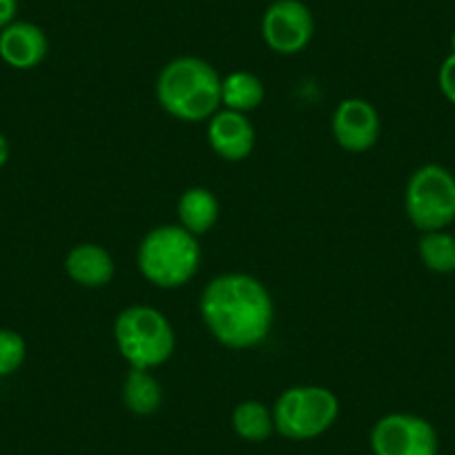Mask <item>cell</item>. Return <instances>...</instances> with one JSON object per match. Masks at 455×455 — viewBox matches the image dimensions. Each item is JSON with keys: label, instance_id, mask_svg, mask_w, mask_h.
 Wrapping results in <instances>:
<instances>
[{"label": "cell", "instance_id": "obj_5", "mask_svg": "<svg viewBox=\"0 0 455 455\" xmlns=\"http://www.w3.org/2000/svg\"><path fill=\"white\" fill-rule=\"evenodd\" d=\"M337 415L339 400L326 387H291L273 406L275 431L295 442L313 440L326 433Z\"/></svg>", "mask_w": 455, "mask_h": 455}, {"label": "cell", "instance_id": "obj_2", "mask_svg": "<svg viewBox=\"0 0 455 455\" xmlns=\"http://www.w3.org/2000/svg\"><path fill=\"white\" fill-rule=\"evenodd\" d=\"M156 99L174 119L186 124L205 121L221 105V76L199 56H179L161 69Z\"/></svg>", "mask_w": 455, "mask_h": 455}, {"label": "cell", "instance_id": "obj_20", "mask_svg": "<svg viewBox=\"0 0 455 455\" xmlns=\"http://www.w3.org/2000/svg\"><path fill=\"white\" fill-rule=\"evenodd\" d=\"M16 12H19V0H0V29L14 23Z\"/></svg>", "mask_w": 455, "mask_h": 455}, {"label": "cell", "instance_id": "obj_18", "mask_svg": "<svg viewBox=\"0 0 455 455\" xmlns=\"http://www.w3.org/2000/svg\"><path fill=\"white\" fill-rule=\"evenodd\" d=\"M28 357V344L23 335L10 328H0V378L14 375Z\"/></svg>", "mask_w": 455, "mask_h": 455}, {"label": "cell", "instance_id": "obj_14", "mask_svg": "<svg viewBox=\"0 0 455 455\" xmlns=\"http://www.w3.org/2000/svg\"><path fill=\"white\" fill-rule=\"evenodd\" d=\"M121 395H124L125 409L134 415H141V418L156 413L161 409V402H164V391H161L159 379L150 371L143 369L128 371Z\"/></svg>", "mask_w": 455, "mask_h": 455}, {"label": "cell", "instance_id": "obj_17", "mask_svg": "<svg viewBox=\"0 0 455 455\" xmlns=\"http://www.w3.org/2000/svg\"><path fill=\"white\" fill-rule=\"evenodd\" d=\"M418 255L431 273H455V235L446 233V230L422 233L418 242Z\"/></svg>", "mask_w": 455, "mask_h": 455}, {"label": "cell", "instance_id": "obj_13", "mask_svg": "<svg viewBox=\"0 0 455 455\" xmlns=\"http://www.w3.org/2000/svg\"><path fill=\"white\" fill-rule=\"evenodd\" d=\"M179 226H183L195 237L210 233L219 219V199L208 188H188L177 204Z\"/></svg>", "mask_w": 455, "mask_h": 455}, {"label": "cell", "instance_id": "obj_21", "mask_svg": "<svg viewBox=\"0 0 455 455\" xmlns=\"http://www.w3.org/2000/svg\"><path fill=\"white\" fill-rule=\"evenodd\" d=\"M10 161V141L5 139V134L0 132V168Z\"/></svg>", "mask_w": 455, "mask_h": 455}, {"label": "cell", "instance_id": "obj_22", "mask_svg": "<svg viewBox=\"0 0 455 455\" xmlns=\"http://www.w3.org/2000/svg\"><path fill=\"white\" fill-rule=\"evenodd\" d=\"M451 50H453V54H455V32H453V36H451Z\"/></svg>", "mask_w": 455, "mask_h": 455}, {"label": "cell", "instance_id": "obj_8", "mask_svg": "<svg viewBox=\"0 0 455 455\" xmlns=\"http://www.w3.org/2000/svg\"><path fill=\"white\" fill-rule=\"evenodd\" d=\"M261 36L277 54H299L315 36L313 12L301 0H275L261 19Z\"/></svg>", "mask_w": 455, "mask_h": 455}, {"label": "cell", "instance_id": "obj_15", "mask_svg": "<svg viewBox=\"0 0 455 455\" xmlns=\"http://www.w3.org/2000/svg\"><path fill=\"white\" fill-rule=\"evenodd\" d=\"M264 83L252 72H233L221 78V105L233 112L248 114L264 103Z\"/></svg>", "mask_w": 455, "mask_h": 455}, {"label": "cell", "instance_id": "obj_7", "mask_svg": "<svg viewBox=\"0 0 455 455\" xmlns=\"http://www.w3.org/2000/svg\"><path fill=\"white\" fill-rule=\"evenodd\" d=\"M437 433L428 419L413 413H388L371 431L375 455H437Z\"/></svg>", "mask_w": 455, "mask_h": 455}, {"label": "cell", "instance_id": "obj_19", "mask_svg": "<svg viewBox=\"0 0 455 455\" xmlns=\"http://www.w3.org/2000/svg\"><path fill=\"white\" fill-rule=\"evenodd\" d=\"M437 83H440V90L442 94H444V99L455 105V54L453 52H451V54L444 59V63L440 65Z\"/></svg>", "mask_w": 455, "mask_h": 455}, {"label": "cell", "instance_id": "obj_4", "mask_svg": "<svg viewBox=\"0 0 455 455\" xmlns=\"http://www.w3.org/2000/svg\"><path fill=\"white\" fill-rule=\"evenodd\" d=\"M114 341L130 369L152 371L172 357L177 335L161 310L130 306L114 319Z\"/></svg>", "mask_w": 455, "mask_h": 455}, {"label": "cell", "instance_id": "obj_1", "mask_svg": "<svg viewBox=\"0 0 455 455\" xmlns=\"http://www.w3.org/2000/svg\"><path fill=\"white\" fill-rule=\"evenodd\" d=\"M199 313L214 339L233 351L259 347L275 322L268 288L246 273L214 277L201 292Z\"/></svg>", "mask_w": 455, "mask_h": 455}, {"label": "cell", "instance_id": "obj_16", "mask_svg": "<svg viewBox=\"0 0 455 455\" xmlns=\"http://www.w3.org/2000/svg\"><path fill=\"white\" fill-rule=\"evenodd\" d=\"M233 428L242 440L264 442L275 433L273 409L257 400L239 402L233 411Z\"/></svg>", "mask_w": 455, "mask_h": 455}, {"label": "cell", "instance_id": "obj_6", "mask_svg": "<svg viewBox=\"0 0 455 455\" xmlns=\"http://www.w3.org/2000/svg\"><path fill=\"white\" fill-rule=\"evenodd\" d=\"M404 208L419 233L449 228L455 221V177L451 170L437 164L415 170L406 183Z\"/></svg>", "mask_w": 455, "mask_h": 455}, {"label": "cell", "instance_id": "obj_10", "mask_svg": "<svg viewBox=\"0 0 455 455\" xmlns=\"http://www.w3.org/2000/svg\"><path fill=\"white\" fill-rule=\"evenodd\" d=\"M208 143L223 161H243L255 148V128L246 114L223 109L210 116Z\"/></svg>", "mask_w": 455, "mask_h": 455}, {"label": "cell", "instance_id": "obj_9", "mask_svg": "<svg viewBox=\"0 0 455 455\" xmlns=\"http://www.w3.org/2000/svg\"><path fill=\"white\" fill-rule=\"evenodd\" d=\"M332 137L347 152L371 150L379 139V114L369 100L364 99H344L332 112Z\"/></svg>", "mask_w": 455, "mask_h": 455}, {"label": "cell", "instance_id": "obj_12", "mask_svg": "<svg viewBox=\"0 0 455 455\" xmlns=\"http://www.w3.org/2000/svg\"><path fill=\"white\" fill-rule=\"evenodd\" d=\"M69 279L83 288H103L114 279L116 266L112 255L99 243H78L65 257Z\"/></svg>", "mask_w": 455, "mask_h": 455}, {"label": "cell", "instance_id": "obj_3", "mask_svg": "<svg viewBox=\"0 0 455 455\" xmlns=\"http://www.w3.org/2000/svg\"><path fill=\"white\" fill-rule=\"evenodd\" d=\"M139 270L156 288H181L201 264L199 242L183 226L164 223L143 237L137 255Z\"/></svg>", "mask_w": 455, "mask_h": 455}, {"label": "cell", "instance_id": "obj_11", "mask_svg": "<svg viewBox=\"0 0 455 455\" xmlns=\"http://www.w3.org/2000/svg\"><path fill=\"white\" fill-rule=\"evenodd\" d=\"M50 41L38 25L14 20L0 29V59L14 69H34L47 59Z\"/></svg>", "mask_w": 455, "mask_h": 455}]
</instances>
